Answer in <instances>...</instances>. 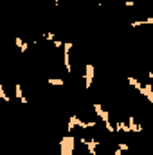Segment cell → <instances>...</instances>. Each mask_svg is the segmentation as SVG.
Returning a JSON list of instances; mask_svg holds the SVG:
<instances>
[{
  "instance_id": "obj_9",
  "label": "cell",
  "mask_w": 153,
  "mask_h": 155,
  "mask_svg": "<svg viewBox=\"0 0 153 155\" xmlns=\"http://www.w3.org/2000/svg\"><path fill=\"white\" fill-rule=\"evenodd\" d=\"M47 83H49V85H56V87H63V83H65V81H63L61 78H49V79H47Z\"/></svg>"
},
{
  "instance_id": "obj_6",
  "label": "cell",
  "mask_w": 153,
  "mask_h": 155,
  "mask_svg": "<svg viewBox=\"0 0 153 155\" xmlns=\"http://www.w3.org/2000/svg\"><path fill=\"white\" fill-rule=\"evenodd\" d=\"M15 97L22 103V105H27L29 101H27V97H25V94H24V88H22V85L20 83H16L15 85Z\"/></svg>"
},
{
  "instance_id": "obj_2",
  "label": "cell",
  "mask_w": 153,
  "mask_h": 155,
  "mask_svg": "<svg viewBox=\"0 0 153 155\" xmlns=\"http://www.w3.org/2000/svg\"><path fill=\"white\" fill-rule=\"evenodd\" d=\"M76 146V137L74 135H63L60 139V155H72Z\"/></svg>"
},
{
  "instance_id": "obj_13",
  "label": "cell",
  "mask_w": 153,
  "mask_h": 155,
  "mask_svg": "<svg viewBox=\"0 0 153 155\" xmlns=\"http://www.w3.org/2000/svg\"><path fill=\"white\" fill-rule=\"evenodd\" d=\"M52 45H54L56 49H60V47H63V41H60V40H52Z\"/></svg>"
},
{
  "instance_id": "obj_14",
  "label": "cell",
  "mask_w": 153,
  "mask_h": 155,
  "mask_svg": "<svg viewBox=\"0 0 153 155\" xmlns=\"http://www.w3.org/2000/svg\"><path fill=\"white\" fill-rule=\"evenodd\" d=\"M60 2H61V0H54V5H60Z\"/></svg>"
},
{
  "instance_id": "obj_10",
  "label": "cell",
  "mask_w": 153,
  "mask_h": 155,
  "mask_svg": "<svg viewBox=\"0 0 153 155\" xmlns=\"http://www.w3.org/2000/svg\"><path fill=\"white\" fill-rule=\"evenodd\" d=\"M126 150H128V144H126V143H119V144H117V150L114 152V155H122Z\"/></svg>"
},
{
  "instance_id": "obj_12",
  "label": "cell",
  "mask_w": 153,
  "mask_h": 155,
  "mask_svg": "<svg viewBox=\"0 0 153 155\" xmlns=\"http://www.w3.org/2000/svg\"><path fill=\"white\" fill-rule=\"evenodd\" d=\"M43 40H47V41H52V40H54V35H52V33H45V35H43Z\"/></svg>"
},
{
  "instance_id": "obj_5",
  "label": "cell",
  "mask_w": 153,
  "mask_h": 155,
  "mask_svg": "<svg viewBox=\"0 0 153 155\" xmlns=\"http://www.w3.org/2000/svg\"><path fill=\"white\" fill-rule=\"evenodd\" d=\"M126 124H128V128H130V134H132V132H133V134H139V132H142V124H141V123H137L133 116L128 117Z\"/></svg>"
},
{
  "instance_id": "obj_1",
  "label": "cell",
  "mask_w": 153,
  "mask_h": 155,
  "mask_svg": "<svg viewBox=\"0 0 153 155\" xmlns=\"http://www.w3.org/2000/svg\"><path fill=\"white\" fill-rule=\"evenodd\" d=\"M76 126L83 128V130H90V128H96L97 126V121H83L79 116L72 114L70 119H69V123H67V134H72V130Z\"/></svg>"
},
{
  "instance_id": "obj_8",
  "label": "cell",
  "mask_w": 153,
  "mask_h": 155,
  "mask_svg": "<svg viewBox=\"0 0 153 155\" xmlns=\"http://www.w3.org/2000/svg\"><path fill=\"white\" fill-rule=\"evenodd\" d=\"M15 43H16V47H18V51H20V52H25V51L29 49V43H27V41H24L20 36H16V38H15Z\"/></svg>"
},
{
  "instance_id": "obj_11",
  "label": "cell",
  "mask_w": 153,
  "mask_h": 155,
  "mask_svg": "<svg viewBox=\"0 0 153 155\" xmlns=\"http://www.w3.org/2000/svg\"><path fill=\"white\" fill-rule=\"evenodd\" d=\"M0 99H2V101H5V103H9V96H7V94H5V90H4L2 79H0Z\"/></svg>"
},
{
  "instance_id": "obj_4",
  "label": "cell",
  "mask_w": 153,
  "mask_h": 155,
  "mask_svg": "<svg viewBox=\"0 0 153 155\" xmlns=\"http://www.w3.org/2000/svg\"><path fill=\"white\" fill-rule=\"evenodd\" d=\"M94 78H96V69H94V65H92V63H86V65H85V88H86V90L92 87Z\"/></svg>"
},
{
  "instance_id": "obj_7",
  "label": "cell",
  "mask_w": 153,
  "mask_h": 155,
  "mask_svg": "<svg viewBox=\"0 0 153 155\" xmlns=\"http://www.w3.org/2000/svg\"><path fill=\"white\" fill-rule=\"evenodd\" d=\"M141 25H153V16H148L144 20H133L130 27H141Z\"/></svg>"
},
{
  "instance_id": "obj_3",
  "label": "cell",
  "mask_w": 153,
  "mask_h": 155,
  "mask_svg": "<svg viewBox=\"0 0 153 155\" xmlns=\"http://www.w3.org/2000/svg\"><path fill=\"white\" fill-rule=\"evenodd\" d=\"M74 43L72 41H63V65L67 69V72H72V65H70V51H72Z\"/></svg>"
}]
</instances>
